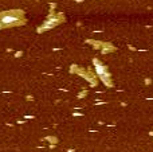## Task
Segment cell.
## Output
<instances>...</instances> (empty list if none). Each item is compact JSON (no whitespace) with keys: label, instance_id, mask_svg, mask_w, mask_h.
Returning a JSON list of instances; mask_svg holds the SVG:
<instances>
[{"label":"cell","instance_id":"obj_1","mask_svg":"<svg viewBox=\"0 0 153 152\" xmlns=\"http://www.w3.org/2000/svg\"><path fill=\"white\" fill-rule=\"evenodd\" d=\"M18 20H19V18L16 15H12V13H11V15H4L0 19V22H1L3 24H13Z\"/></svg>","mask_w":153,"mask_h":152}]
</instances>
